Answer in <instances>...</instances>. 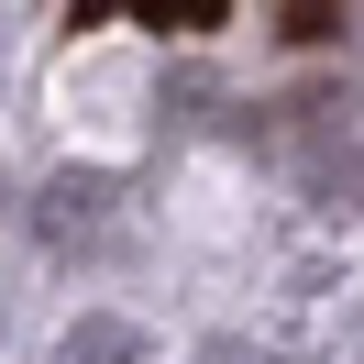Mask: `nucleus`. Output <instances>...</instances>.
Returning a JSON list of instances; mask_svg holds the SVG:
<instances>
[{
	"mask_svg": "<svg viewBox=\"0 0 364 364\" xmlns=\"http://www.w3.org/2000/svg\"><path fill=\"white\" fill-rule=\"evenodd\" d=\"M133 23H155V33H221L232 0H133Z\"/></svg>",
	"mask_w": 364,
	"mask_h": 364,
	"instance_id": "1",
	"label": "nucleus"
},
{
	"mask_svg": "<svg viewBox=\"0 0 364 364\" xmlns=\"http://www.w3.org/2000/svg\"><path fill=\"white\" fill-rule=\"evenodd\" d=\"M287 33H298V45H320V33H342V0H287Z\"/></svg>",
	"mask_w": 364,
	"mask_h": 364,
	"instance_id": "2",
	"label": "nucleus"
},
{
	"mask_svg": "<svg viewBox=\"0 0 364 364\" xmlns=\"http://www.w3.org/2000/svg\"><path fill=\"white\" fill-rule=\"evenodd\" d=\"M111 11H122V0H67V23H77V33H89V23H111Z\"/></svg>",
	"mask_w": 364,
	"mask_h": 364,
	"instance_id": "3",
	"label": "nucleus"
}]
</instances>
